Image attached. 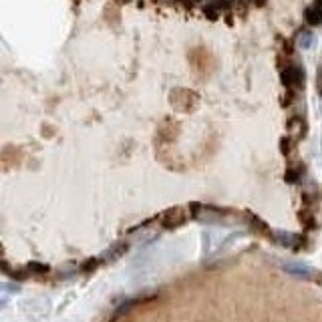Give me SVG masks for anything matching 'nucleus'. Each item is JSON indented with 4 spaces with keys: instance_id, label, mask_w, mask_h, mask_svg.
<instances>
[{
    "instance_id": "obj_1",
    "label": "nucleus",
    "mask_w": 322,
    "mask_h": 322,
    "mask_svg": "<svg viewBox=\"0 0 322 322\" xmlns=\"http://www.w3.org/2000/svg\"><path fill=\"white\" fill-rule=\"evenodd\" d=\"M280 79H282L284 87H288L290 91L300 89V87L304 85V73H302V69L296 67V65H288L286 69H282Z\"/></svg>"
},
{
    "instance_id": "obj_2",
    "label": "nucleus",
    "mask_w": 322,
    "mask_h": 322,
    "mask_svg": "<svg viewBox=\"0 0 322 322\" xmlns=\"http://www.w3.org/2000/svg\"><path fill=\"white\" fill-rule=\"evenodd\" d=\"M304 20H306L308 26H318V24H322V8H318V6H308V8L304 10Z\"/></svg>"
},
{
    "instance_id": "obj_3",
    "label": "nucleus",
    "mask_w": 322,
    "mask_h": 322,
    "mask_svg": "<svg viewBox=\"0 0 322 322\" xmlns=\"http://www.w3.org/2000/svg\"><path fill=\"white\" fill-rule=\"evenodd\" d=\"M312 44H314V34L308 32V30L302 32V36H300V46H302V48H310Z\"/></svg>"
},
{
    "instance_id": "obj_4",
    "label": "nucleus",
    "mask_w": 322,
    "mask_h": 322,
    "mask_svg": "<svg viewBox=\"0 0 322 322\" xmlns=\"http://www.w3.org/2000/svg\"><path fill=\"white\" fill-rule=\"evenodd\" d=\"M314 6H318V8H322V0H316V4Z\"/></svg>"
}]
</instances>
